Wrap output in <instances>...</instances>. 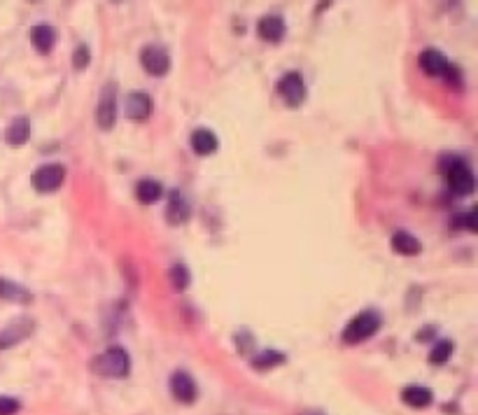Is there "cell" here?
I'll return each instance as SVG.
<instances>
[{
    "label": "cell",
    "instance_id": "obj_1",
    "mask_svg": "<svg viewBox=\"0 0 478 415\" xmlns=\"http://www.w3.org/2000/svg\"><path fill=\"white\" fill-rule=\"evenodd\" d=\"M381 325H383L381 313H378V310H373V308H366V310H361V313H357L350 322H348L346 329H343V334H341V338H343V343H348V345L361 343V341L371 338L373 334L381 329Z\"/></svg>",
    "mask_w": 478,
    "mask_h": 415
},
{
    "label": "cell",
    "instance_id": "obj_2",
    "mask_svg": "<svg viewBox=\"0 0 478 415\" xmlns=\"http://www.w3.org/2000/svg\"><path fill=\"white\" fill-rule=\"evenodd\" d=\"M94 371L106 378H124L131 371V357L124 347H110L94 359Z\"/></svg>",
    "mask_w": 478,
    "mask_h": 415
},
{
    "label": "cell",
    "instance_id": "obj_3",
    "mask_svg": "<svg viewBox=\"0 0 478 415\" xmlns=\"http://www.w3.org/2000/svg\"><path fill=\"white\" fill-rule=\"evenodd\" d=\"M446 180H448L450 192L457 194V196H469L476 187L474 170H471L464 161H459V159H455V161L446 168Z\"/></svg>",
    "mask_w": 478,
    "mask_h": 415
},
{
    "label": "cell",
    "instance_id": "obj_4",
    "mask_svg": "<svg viewBox=\"0 0 478 415\" xmlns=\"http://www.w3.org/2000/svg\"><path fill=\"white\" fill-rule=\"evenodd\" d=\"M66 180V168L61 163H45L33 173V187L40 194H52L63 185Z\"/></svg>",
    "mask_w": 478,
    "mask_h": 415
},
{
    "label": "cell",
    "instance_id": "obj_5",
    "mask_svg": "<svg viewBox=\"0 0 478 415\" xmlns=\"http://www.w3.org/2000/svg\"><path fill=\"white\" fill-rule=\"evenodd\" d=\"M96 119L103 131H110L114 126V121H117V91H114V84H108L103 89L96 110Z\"/></svg>",
    "mask_w": 478,
    "mask_h": 415
},
{
    "label": "cell",
    "instance_id": "obj_6",
    "mask_svg": "<svg viewBox=\"0 0 478 415\" xmlns=\"http://www.w3.org/2000/svg\"><path fill=\"white\" fill-rule=\"evenodd\" d=\"M278 94L290 108H299L306 101V84L299 72H287L278 82Z\"/></svg>",
    "mask_w": 478,
    "mask_h": 415
},
{
    "label": "cell",
    "instance_id": "obj_7",
    "mask_svg": "<svg viewBox=\"0 0 478 415\" xmlns=\"http://www.w3.org/2000/svg\"><path fill=\"white\" fill-rule=\"evenodd\" d=\"M140 63H143V68L150 72V75L161 77V75H166L170 68V57L166 50H161V47L150 45L140 52Z\"/></svg>",
    "mask_w": 478,
    "mask_h": 415
},
{
    "label": "cell",
    "instance_id": "obj_8",
    "mask_svg": "<svg viewBox=\"0 0 478 415\" xmlns=\"http://www.w3.org/2000/svg\"><path fill=\"white\" fill-rule=\"evenodd\" d=\"M124 112L128 119L145 121L152 114V99L143 91H131L124 99Z\"/></svg>",
    "mask_w": 478,
    "mask_h": 415
},
{
    "label": "cell",
    "instance_id": "obj_9",
    "mask_svg": "<svg viewBox=\"0 0 478 415\" xmlns=\"http://www.w3.org/2000/svg\"><path fill=\"white\" fill-rule=\"evenodd\" d=\"M30 332H33V320H28V317H19V320L10 322V325L3 329V334H0V350H3V347L17 345L19 341L26 338Z\"/></svg>",
    "mask_w": 478,
    "mask_h": 415
},
{
    "label": "cell",
    "instance_id": "obj_10",
    "mask_svg": "<svg viewBox=\"0 0 478 415\" xmlns=\"http://www.w3.org/2000/svg\"><path fill=\"white\" fill-rule=\"evenodd\" d=\"M170 392L177 401L182 404H192L196 399V383L194 378L185 374V371H175L173 378H170Z\"/></svg>",
    "mask_w": 478,
    "mask_h": 415
},
{
    "label": "cell",
    "instance_id": "obj_11",
    "mask_svg": "<svg viewBox=\"0 0 478 415\" xmlns=\"http://www.w3.org/2000/svg\"><path fill=\"white\" fill-rule=\"evenodd\" d=\"M285 30H287L285 19L278 14H266V17H261L259 23H257V33H259V38L266 42H280L285 38Z\"/></svg>",
    "mask_w": 478,
    "mask_h": 415
},
{
    "label": "cell",
    "instance_id": "obj_12",
    "mask_svg": "<svg viewBox=\"0 0 478 415\" xmlns=\"http://www.w3.org/2000/svg\"><path fill=\"white\" fill-rule=\"evenodd\" d=\"M189 215H192V208H189L185 194L173 192L168 196V208H166V217L170 224H185Z\"/></svg>",
    "mask_w": 478,
    "mask_h": 415
},
{
    "label": "cell",
    "instance_id": "obj_13",
    "mask_svg": "<svg viewBox=\"0 0 478 415\" xmlns=\"http://www.w3.org/2000/svg\"><path fill=\"white\" fill-rule=\"evenodd\" d=\"M448 59L444 57L441 52L437 50H427V52H422L420 54V68L427 72V75H444L446 70H448Z\"/></svg>",
    "mask_w": 478,
    "mask_h": 415
},
{
    "label": "cell",
    "instance_id": "obj_14",
    "mask_svg": "<svg viewBox=\"0 0 478 415\" xmlns=\"http://www.w3.org/2000/svg\"><path fill=\"white\" fill-rule=\"evenodd\" d=\"M192 148L196 154H201V156H210L212 152H215L219 148V140L217 136L212 131H208V129H199V131H194L192 133Z\"/></svg>",
    "mask_w": 478,
    "mask_h": 415
},
{
    "label": "cell",
    "instance_id": "obj_15",
    "mask_svg": "<svg viewBox=\"0 0 478 415\" xmlns=\"http://www.w3.org/2000/svg\"><path fill=\"white\" fill-rule=\"evenodd\" d=\"M392 250L399 254H406V257H415L422 250V245L415 236L406 234V231H397V234L392 236Z\"/></svg>",
    "mask_w": 478,
    "mask_h": 415
},
{
    "label": "cell",
    "instance_id": "obj_16",
    "mask_svg": "<svg viewBox=\"0 0 478 415\" xmlns=\"http://www.w3.org/2000/svg\"><path fill=\"white\" fill-rule=\"evenodd\" d=\"M0 298L5 301H14V303H30L33 296H30L28 290H23L21 285L12 283V280H5L0 278Z\"/></svg>",
    "mask_w": 478,
    "mask_h": 415
},
{
    "label": "cell",
    "instance_id": "obj_17",
    "mask_svg": "<svg viewBox=\"0 0 478 415\" xmlns=\"http://www.w3.org/2000/svg\"><path fill=\"white\" fill-rule=\"evenodd\" d=\"M30 38H33V45L38 47V52L47 54V52L54 50V42H57V30H54L52 26H47V23H40V26L33 28Z\"/></svg>",
    "mask_w": 478,
    "mask_h": 415
},
{
    "label": "cell",
    "instance_id": "obj_18",
    "mask_svg": "<svg viewBox=\"0 0 478 415\" xmlns=\"http://www.w3.org/2000/svg\"><path fill=\"white\" fill-rule=\"evenodd\" d=\"M161 194H163V189L161 185H159L157 180H152V178H147V180H140L138 185H136V196L140 203H157L159 199H161Z\"/></svg>",
    "mask_w": 478,
    "mask_h": 415
},
{
    "label": "cell",
    "instance_id": "obj_19",
    "mask_svg": "<svg viewBox=\"0 0 478 415\" xmlns=\"http://www.w3.org/2000/svg\"><path fill=\"white\" fill-rule=\"evenodd\" d=\"M401 399L406 401L408 406H413V408H427L432 404V392L427 387H418V385H413V387H406L404 389V394H401Z\"/></svg>",
    "mask_w": 478,
    "mask_h": 415
},
{
    "label": "cell",
    "instance_id": "obj_20",
    "mask_svg": "<svg viewBox=\"0 0 478 415\" xmlns=\"http://www.w3.org/2000/svg\"><path fill=\"white\" fill-rule=\"evenodd\" d=\"M30 136V124L26 117H17L12 124L8 126V133H5V138H8L10 145H23Z\"/></svg>",
    "mask_w": 478,
    "mask_h": 415
},
{
    "label": "cell",
    "instance_id": "obj_21",
    "mask_svg": "<svg viewBox=\"0 0 478 415\" xmlns=\"http://www.w3.org/2000/svg\"><path fill=\"white\" fill-rule=\"evenodd\" d=\"M452 355V341H437L432 347V352H430V364L434 366H441V364H446L450 359Z\"/></svg>",
    "mask_w": 478,
    "mask_h": 415
},
{
    "label": "cell",
    "instance_id": "obj_22",
    "mask_svg": "<svg viewBox=\"0 0 478 415\" xmlns=\"http://www.w3.org/2000/svg\"><path fill=\"white\" fill-rule=\"evenodd\" d=\"M168 278H170V285H173L175 292H185L189 283H192V276H189L187 266H182V264H175L173 268H170Z\"/></svg>",
    "mask_w": 478,
    "mask_h": 415
},
{
    "label": "cell",
    "instance_id": "obj_23",
    "mask_svg": "<svg viewBox=\"0 0 478 415\" xmlns=\"http://www.w3.org/2000/svg\"><path fill=\"white\" fill-rule=\"evenodd\" d=\"M285 362V355L283 352H275V350H266V352H261L259 357H255V366L257 369H268V366H278V364H283Z\"/></svg>",
    "mask_w": 478,
    "mask_h": 415
},
{
    "label": "cell",
    "instance_id": "obj_24",
    "mask_svg": "<svg viewBox=\"0 0 478 415\" xmlns=\"http://www.w3.org/2000/svg\"><path fill=\"white\" fill-rule=\"evenodd\" d=\"M89 61H91V52H89V47L87 45H79L75 54H72V65H75L77 70H82V68H87L89 65Z\"/></svg>",
    "mask_w": 478,
    "mask_h": 415
},
{
    "label": "cell",
    "instance_id": "obj_25",
    "mask_svg": "<svg viewBox=\"0 0 478 415\" xmlns=\"http://www.w3.org/2000/svg\"><path fill=\"white\" fill-rule=\"evenodd\" d=\"M19 411V401L12 396H0V415H14Z\"/></svg>",
    "mask_w": 478,
    "mask_h": 415
},
{
    "label": "cell",
    "instance_id": "obj_26",
    "mask_svg": "<svg viewBox=\"0 0 478 415\" xmlns=\"http://www.w3.org/2000/svg\"><path fill=\"white\" fill-rule=\"evenodd\" d=\"M467 229L476 231V208H471V210L467 212Z\"/></svg>",
    "mask_w": 478,
    "mask_h": 415
}]
</instances>
